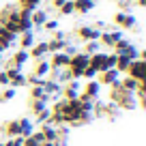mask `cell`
<instances>
[{
    "mask_svg": "<svg viewBox=\"0 0 146 146\" xmlns=\"http://www.w3.org/2000/svg\"><path fill=\"white\" fill-rule=\"evenodd\" d=\"M0 146H2V142H0Z\"/></svg>",
    "mask_w": 146,
    "mask_h": 146,
    "instance_id": "60d3db41",
    "label": "cell"
},
{
    "mask_svg": "<svg viewBox=\"0 0 146 146\" xmlns=\"http://www.w3.org/2000/svg\"><path fill=\"white\" fill-rule=\"evenodd\" d=\"M120 80V73L116 71V69H108V71H101L99 75H97V82L101 84V86H112L114 82H118Z\"/></svg>",
    "mask_w": 146,
    "mask_h": 146,
    "instance_id": "ba28073f",
    "label": "cell"
},
{
    "mask_svg": "<svg viewBox=\"0 0 146 146\" xmlns=\"http://www.w3.org/2000/svg\"><path fill=\"white\" fill-rule=\"evenodd\" d=\"M39 129H41V133H43V137H45V142H56V140H58V131H56V127H52V125L43 123V125H39Z\"/></svg>",
    "mask_w": 146,
    "mask_h": 146,
    "instance_id": "ffe728a7",
    "label": "cell"
},
{
    "mask_svg": "<svg viewBox=\"0 0 146 146\" xmlns=\"http://www.w3.org/2000/svg\"><path fill=\"white\" fill-rule=\"evenodd\" d=\"M30 99H43V101H47V103H50L52 97L43 90V86H30Z\"/></svg>",
    "mask_w": 146,
    "mask_h": 146,
    "instance_id": "603a6c76",
    "label": "cell"
},
{
    "mask_svg": "<svg viewBox=\"0 0 146 146\" xmlns=\"http://www.w3.org/2000/svg\"><path fill=\"white\" fill-rule=\"evenodd\" d=\"M43 90L47 92L50 97H60V92H62V84H58L56 80H50V78H45V82H43Z\"/></svg>",
    "mask_w": 146,
    "mask_h": 146,
    "instance_id": "e0dca14e",
    "label": "cell"
},
{
    "mask_svg": "<svg viewBox=\"0 0 146 146\" xmlns=\"http://www.w3.org/2000/svg\"><path fill=\"white\" fill-rule=\"evenodd\" d=\"M135 5L137 7H146V0H135Z\"/></svg>",
    "mask_w": 146,
    "mask_h": 146,
    "instance_id": "74e56055",
    "label": "cell"
},
{
    "mask_svg": "<svg viewBox=\"0 0 146 146\" xmlns=\"http://www.w3.org/2000/svg\"><path fill=\"white\" fill-rule=\"evenodd\" d=\"M28 54H30V58H32V60L47 58V56H50V52H47V41H36L35 45L28 50Z\"/></svg>",
    "mask_w": 146,
    "mask_h": 146,
    "instance_id": "4fadbf2b",
    "label": "cell"
},
{
    "mask_svg": "<svg viewBox=\"0 0 146 146\" xmlns=\"http://www.w3.org/2000/svg\"><path fill=\"white\" fill-rule=\"evenodd\" d=\"M118 82H120V88L127 90V92H135V88H137V80L129 78V75H120Z\"/></svg>",
    "mask_w": 146,
    "mask_h": 146,
    "instance_id": "7402d4cb",
    "label": "cell"
},
{
    "mask_svg": "<svg viewBox=\"0 0 146 146\" xmlns=\"http://www.w3.org/2000/svg\"><path fill=\"white\" fill-rule=\"evenodd\" d=\"M64 2H67V0H52V7L58 11V7H60V5H64Z\"/></svg>",
    "mask_w": 146,
    "mask_h": 146,
    "instance_id": "8d00e7d4",
    "label": "cell"
},
{
    "mask_svg": "<svg viewBox=\"0 0 146 146\" xmlns=\"http://www.w3.org/2000/svg\"><path fill=\"white\" fill-rule=\"evenodd\" d=\"M28 60H30V54H28V50H17L9 60H7L5 67H19V69H24Z\"/></svg>",
    "mask_w": 146,
    "mask_h": 146,
    "instance_id": "52a82bcc",
    "label": "cell"
},
{
    "mask_svg": "<svg viewBox=\"0 0 146 146\" xmlns=\"http://www.w3.org/2000/svg\"><path fill=\"white\" fill-rule=\"evenodd\" d=\"M116 5H118V9H120V11H125V13H131V7H133L131 0H118Z\"/></svg>",
    "mask_w": 146,
    "mask_h": 146,
    "instance_id": "d6a6232c",
    "label": "cell"
},
{
    "mask_svg": "<svg viewBox=\"0 0 146 146\" xmlns=\"http://www.w3.org/2000/svg\"><path fill=\"white\" fill-rule=\"evenodd\" d=\"M9 86V78H7L5 69H0V88H7Z\"/></svg>",
    "mask_w": 146,
    "mask_h": 146,
    "instance_id": "e575fe53",
    "label": "cell"
},
{
    "mask_svg": "<svg viewBox=\"0 0 146 146\" xmlns=\"http://www.w3.org/2000/svg\"><path fill=\"white\" fill-rule=\"evenodd\" d=\"M86 67H88V54H84V52L73 54L71 58H69V67H67L69 73H71V80H80Z\"/></svg>",
    "mask_w": 146,
    "mask_h": 146,
    "instance_id": "6da1fadb",
    "label": "cell"
},
{
    "mask_svg": "<svg viewBox=\"0 0 146 146\" xmlns=\"http://www.w3.org/2000/svg\"><path fill=\"white\" fill-rule=\"evenodd\" d=\"M32 131H35V123L30 118H19V135L28 137V135H32Z\"/></svg>",
    "mask_w": 146,
    "mask_h": 146,
    "instance_id": "44dd1931",
    "label": "cell"
},
{
    "mask_svg": "<svg viewBox=\"0 0 146 146\" xmlns=\"http://www.w3.org/2000/svg\"><path fill=\"white\" fill-rule=\"evenodd\" d=\"M99 36H101V30H97L95 26L82 24V26L75 28V39L82 41V43H86V41H99Z\"/></svg>",
    "mask_w": 146,
    "mask_h": 146,
    "instance_id": "3957f363",
    "label": "cell"
},
{
    "mask_svg": "<svg viewBox=\"0 0 146 146\" xmlns=\"http://www.w3.org/2000/svg\"><path fill=\"white\" fill-rule=\"evenodd\" d=\"M50 71H52V67H50V60L47 58H39V60H35V67H32V75H36V78H43L45 80L47 75H50Z\"/></svg>",
    "mask_w": 146,
    "mask_h": 146,
    "instance_id": "9c48e42d",
    "label": "cell"
},
{
    "mask_svg": "<svg viewBox=\"0 0 146 146\" xmlns=\"http://www.w3.org/2000/svg\"><path fill=\"white\" fill-rule=\"evenodd\" d=\"M118 56H127L129 60H137V58H140V50H137V47L131 43V45H129L127 50L123 52V54H118Z\"/></svg>",
    "mask_w": 146,
    "mask_h": 146,
    "instance_id": "f546056e",
    "label": "cell"
},
{
    "mask_svg": "<svg viewBox=\"0 0 146 146\" xmlns=\"http://www.w3.org/2000/svg\"><path fill=\"white\" fill-rule=\"evenodd\" d=\"M110 2H118V0H110Z\"/></svg>",
    "mask_w": 146,
    "mask_h": 146,
    "instance_id": "ab89813d",
    "label": "cell"
},
{
    "mask_svg": "<svg viewBox=\"0 0 146 146\" xmlns=\"http://www.w3.org/2000/svg\"><path fill=\"white\" fill-rule=\"evenodd\" d=\"M67 35L64 36H56V35H52L50 39H47V52L50 54H56V52H62L64 47H67Z\"/></svg>",
    "mask_w": 146,
    "mask_h": 146,
    "instance_id": "30bf717a",
    "label": "cell"
},
{
    "mask_svg": "<svg viewBox=\"0 0 146 146\" xmlns=\"http://www.w3.org/2000/svg\"><path fill=\"white\" fill-rule=\"evenodd\" d=\"M41 28H43L45 32H50V35H52V32H56V30L60 28V22H58V19H45V24H43Z\"/></svg>",
    "mask_w": 146,
    "mask_h": 146,
    "instance_id": "4dcf8cb0",
    "label": "cell"
},
{
    "mask_svg": "<svg viewBox=\"0 0 146 146\" xmlns=\"http://www.w3.org/2000/svg\"><path fill=\"white\" fill-rule=\"evenodd\" d=\"M99 92H101V84L97 80H88L82 86V95L90 97V99H99Z\"/></svg>",
    "mask_w": 146,
    "mask_h": 146,
    "instance_id": "5bb4252c",
    "label": "cell"
},
{
    "mask_svg": "<svg viewBox=\"0 0 146 146\" xmlns=\"http://www.w3.org/2000/svg\"><path fill=\"white\" fill-rule=\"evenodd\" d=\"M105 26H108V24H105V19H97V22H95V28H97V30H105Z\"/></svg>",
    "mask_w": 146,
    "mask_h": 146,
    "instance_id": "d590c367",
    "label": "cell"
},
{
    "mask_svg": "<svg viewBox=\"0 0 146 146\" xmlns=\"http://www.w3.org/2000/svg\"><path fill=\"white\" fill-rule=\"evenodd\" d=\"M5 50H7V47H5V45H2V43H0V54H2V52H5Z\"/></svg>",
    "mask_w": 146,
    "mask_h": 146,
    "instance_id": "f35d334b",
    "label": "cell"
},
{
    "mask_svg": "<svg viewBox=\"0 0 146 146\" xmlns=\"http://www.w3.org/2000/svg\"><path fill=\"white\" fill-rule=\"evenodd\" d=\"M15 95H17V90H15V88H11V86L2 88V90H0V103H7V101L15 99Z\"/></svg>",
    "mask_w": 146,
    "mask_h": 146,
    "instance_id": "4316f807",
    "label": "cell"
},
{
    "mask_svg": "<svg viewBox=\"0 0 146 146\" xmlns=\"http://www.w3.org/2000/svg\"><path fill=\"white\" fill-rule=\"evenodd\" d=\"M9 86H11V88H15V90H17V88L28 86V84H26V73H19V75H15L13 80H9Z\"/></svg>",
    "mask_w": 146,
    "mask_h": 146,
    "instance_id": "83f0119b",
    "label": "cell"
},
{
    "mask_svg": "<svg viewBox=\"0 0 146 146\" xmlns=\"http://www.w3.org/2000/svg\"><path fill=\"white\" fill-rule=\"evenodd\" d=\"M97 75H99V73H97L92 67H86L84 73H82V78H86V80H97Z\"/></svg>",
    "mask_w": 146,
    "mask_h": 146,
    "instance_id": "836d02e7",
    "label": "cell"
},
{
    "mask_svg": "<svg viewBox=\"0 0 146 146\" xmlns=\"http://www.w3.org/2000/svg\"><path fill=\"white\" fill-rule=\"evenodd\" d=\"M80 92H82V82H80V80H69L62 86L60 97H62V99H78Z\"/></svg>",
    "mask_w": 146,
    "mask_h": 146,
    "instance_id": "8992f818",
    "label": "cell"
},
{
    "mask_svg": "<svg viewBox=\"0 0 146 146\" xmlns=\"http://www.w3.org/2000/svg\"><path fill=\"white\" fill-rule=\"evenodd\" d=\"M50 108H45V110H41V112H39V114H35V123L36 125H43V123H47V120H50Z\"/></svg>",
    "mask_w": 146,
    "mask_h": 146,
    "instance_id": "1f68e13d",
    "label": "cell"
},
{
    "mask_svg": "<svg viewBox=\"0 0 146 146\" xmlns=\"http://www.w3.org/2000/svg\"><path fill=\"white\" fill-rule=\"evenodd\" d=\"M2 133H5L7 137H17L19 135V118L7 120V123L2 125Z\"/></svg>",
    "mask_w": 146,
    "mask_h": 146,
    "instance_id": "ac0fdd59",
    "label": "cell"
},
{
    "mask_svg": "<svg viewBox=\"0 0 146 146\" xmlns=\"http://www.w3.org/2000/svg\"><path fill=\"white\" fill-rule=\"evenodd\" d=\"M58 15H62V17L75 15V9H73V0H67L64 5H60V7H58Z\"/></svg>",
    "mask_w": 146,
    "mask_h": 146,
    "instance_id": "d4e9b609",
    "label": "cell"
},
{
    "mask_svg": "<svg viewBox=\"0 0 146 146\" xmlns=\"http://www.w3.org/2000/svg\"><path fill=\"white\" fill-rule=\"evenodd\" d=\"M131 39H129V36H123V39H120V41H116L114 43V47H112V52H114V54H123L125 50H127L129 45H131Z\"/></svg>",
    "mask_w": 146,
    "mask_h": 146,
    "instance_id": "cb8c5ba5",
    "label": "cell"
},
{
    "mask_svg": "<svg viewBox=\"0 0 146 146\" xmlns=\"http://www.w3.org/2000/svg\"><path fill=\"white\" fill-rule=\"evenodd\" d=\"M125 75H129V78L137 80V82H144L146 80V60H131V64H129L127 73Z\"/></svg>",
    "mask_w": 146,
    "mask_h": 146,
    "instance_id": "5b68a950",
    "label": "cell"
},
{
    "mask_svg": "<svg viewBox=\"0 0 146 146\" xmlns=\"http://www.w3.org/2000/svg\"><path fill=\"white\" fill-rule=\"evenodd\" d=\"M112 22H114V26L118 28V30H133V28L137 26V17L133 13H125V11L114 13Z\"/></svg>",
    "mask_w": 146,
    "mask_h": 146,
    "instance_id": "7a4b0ae2",
    "label": "cell"
},
{
    "mask_svg": "<svg viewBox=\"0 0 146 146\" xmlns=\"http://www.w3.org/2000/svg\"><path fill=\"white\" fill-rule=\"evenodd\" d=\"M123 30H118V28H110V30H101V36H99V43L101 47H105V50H112L114 47L116 41H120L123 39Z\"/></svg>",
    "mask_w": 146,
    "mask_h": 146,
    "instance_id": "277c9868",
    "label": "cell"
},
{
    "mask_svg": "<svg viewBox=\"0 0 146 146\" xmlns=\"http://www.w3.org/2000/svg\"><path fill=\"white\" fill-rule=\"evenodd\" d=\"M45 19H50V17H47V11H45V9H41V7H39V9H35V11L30 13L32 28H41L43 24H45Z\"/></svg>",
    "mask_w": 146,
    "mask_h": 146,
    "instance_id": "2e32d148",
    "label": "cell"
},
{
    "mask_svg": "<svg viewBox=\"0 0 146 146\" xmlns=\"http://www.w3.org/2000/svg\"><path fill=\"white\" fill-rule=\"evenodd\" d=\"M17 15H19V35H22V32H28V30H32L30 11H22V9H17Z\"/></svg>",
    "mask_w": 146,
    "mask_h": 146,
    "instance_id": "d6986e66",
    "label": "cell"
},
{
    "mask_svg": "<svg viewBox=\"0 0 146 146\" xmlns=\"http://www.w3.org/2000/svg\"><path fill=\"white\" fill-rule=\"evenodd\" d=\"M69 58L71 56L64 54V52H56V54H50V67L52 69H67L69 67Z\"/></svg>",
    "mask_w": 146,
    "mask_h": 146,
    "instance_id": "8fae6325",
    "label": "cell"
},
{
    "mask_svg": "<svg viewBox=\"0 0 146 146\" xmlns=\"http://www.w3.org/2000/svg\"><path fill=\"white\" fill-rule=\"evenodd\" d=\"M73 9L80 15H88L90 11L97 9V0H73Z\"/></svg>",
    "mask_w": 146,
    "mask_h": 146,
    "instance_id": "7c38bea8",
    "label": "cell"
},
{
    "mask_svg": "<svg viewBox=\"0 0 146 146\" xmlns=\"http://www.w3.org/2000/svg\"><path fill=\"white\" fill-rule=\"evenodd\" d=\"M47 105H50V103L43 101V99H30V112H32V114H39V112L45 110Z\"/></svg>",
    "mask_w": 146,
    "mask_h": 146,
    "instance_id": "f1b7e54d",
    "label": "cell"
},
{
    "mask_svg": "<svg viewBox=\"0 0 146 146\" xmlns=\"http://www.w3.org/2000/svg\"><path fill=\"white\" fill-rule=\"evenodd\" d=\"M82 52L84 54H97V52H101V43L99 41H86L84 43V47H82Z\"/></svg>",
    "mask_w": 146,
    "mask_h": 146,
    "instance_id": "484cf974",
    "label": "cell"
},
{
    "mask_svg": "<svg viewBox=\"0 0 146 146\" xmlns=\"http://www.w3.org/2000/svg\"><path fill=\"white\" fill-rule=\"evenodd\" d=\"M17 43H19V50H30V47L36 43V36H35V32H32V30L22 32V35L17 36Z\"/></svg>",
    "mask_w": 146,
    "mask_h": 146,
    "instance_id": "9a60e30c",
    "label": "cell"
}]
</instances>
